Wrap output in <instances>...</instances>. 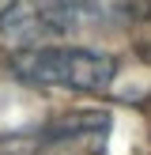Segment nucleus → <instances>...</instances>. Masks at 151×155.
Wrapping results in <instances>:
<instances>
[{"label": "nucleus", "mask_w": 151, "mask_h": 155, "mask_svg": "<svg viewBox=\"0 0 151 155\" xmlns=\"http://www.w3.org/2000/svg\"><path fill=\"white\" fill-rule=\"evenodd\" d=\"M110 133V117L106 114H68L57 117L49 125L34 129V133H23L15 140H8L11 155H42L49 148H64V144H79V140H102Z\"/></svg>", "instance_id": "nucleus-3"}, {"label": "nucleus", "mask_w": 151, "mask_h": 155, "mask_svg": "<svg viewBox=\"0 0 151 155\" xmlns=\"http://www.w3.org/2000/svg\"><path fill=\"white\" fill-rule=\"evenodd\" d=\"M128 15V0H8L0 8V38L19 49H42L49 42L110 27Z\"/></svg>", "instance_id": "nucleus-1"}, {"label": "nucleus", "mask_w": 151, "mask_h": 155, "mask_svg": "<svg viewBox=\"0 0 151 155\" xmlns=\"http://www.w3.org/2000/svg\"><path fill=\"white\" fill-rule=\"evenodd\" d=\"M11 76L34 87H60V91H106L117 80V57L91 45H42L19 49L11 57Z\"/></svg>", "instance_id": "nucleus-2"}]
</instances>
